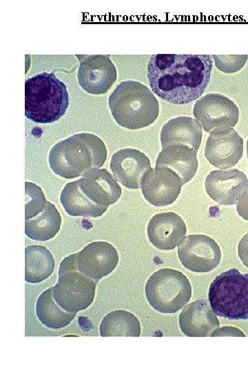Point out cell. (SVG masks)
<instances>
[{
  "instance_id": "cb8c5ba5",
  "label": "cell",
  "mask_w": 248,
  "mask_h": 373,
  "mask_svg": "<svg viewBox=\"0 0 248 373\" xmlns=\"http://www.w3.org/2000/svg\"><path fill=\"white\" fill-rule=\"evenodd\" d=\"M36 312L43 325L54 329L68 325L76 314L65 310L56 302L53 296V287L47 289L39 296Z\"/></svg>"
},
{
  "instance_id": "6da1fadb",
  "label": "cell",
  "mask_w": 248,
  "mask_h": 373,
  "mask_svg": "<svg viewBox=\"0 0 248 373\" xmlns=\"http://www.w3.org/2000/svg\"><path fill=\"white\" fill-rule=\"evenodd\" d=\"M213 67L210 55L156 54L147 64L149 86L158 97L174 104H186L205 91Z\"/></svg>"
},
{
  "instance_id": "2e32d148",
  "label": "cell",
  "mask_w": 248,
  "mask_h": 373,
  "mask_svg": "<svg viewBox=\"0 0 248 373\" xmlns=\"http://www.w3.org/2000/svg\"><path fill=\"white\" fill-rule=\"evenodd\" d=\"M147 232L150 242L161 250L174 249L187 233L185 222L174 212L154 215L149 220Z\"/></svg>"
},
{
  "instance_id": "7402d4cb",
  "label": "cell",
  "mask_w": 248,
  "mask_h": 373,
  "mask_svg": "<svg viewBox=\"0 0 248 373\" xmlns=\"http://www.w3.org/2000/svg\"><path fill=\"white\" fill-rule=\"evenodd\" d=\"M61 224L59 211L52 203L48 202L43 210L25 220V233L32 240L44 242L56 235Z\"/></svg>"
},
{
  "instance_id": "7c38bea8",
  "label": "cell",
  "mask_w": 248,
  "mask_h": 373,
  "mask_svg": "<svg viewBox=\"0 0 248 373\" xmlns=\"http://www.w3.org/2000/svg\"><path fill=\"white\" fill-rule=\"evenodd\" d=\"M243 154V139L232 127L216 128L210 132L205 156L211 164L219 169L235 166Z\"/></svg>"
},
{
  "instance_id": "ba28073f",
  "label": "cell",
  "mask_w": 248,
  "mask_h": 373,
  "mask_svg": "<svg viewBox=\"0 0 248 373\" xmlns=\"http://www.w3.org/2000/svg\"><path fill=\"white\" fill-rule=\"evenodd\" d=\"M178 256L187 269L205 273L218 267L221 251L217 242L209 236L193 234L181 240L178 247Z\"/></svg>"
},
{
  "instance_id": "9c48e42d",
  "label": "cell",
  "mask_w": 248,
  "mask_h": 373,
  "mask_svg": "<svg viewBox=\"0 0 248 373\" xmlns=\"http://www.w3.org/2000/svg\"><path fill=\"white\" fill-rule=\"evenodd\" d=\"M193 115L203 129L210 133L216 128L236 126L239 109L229 97L219 93H209L196 101Z\"/></svg>"
},
{
  "instance_id": "44dd1931",
  "label": "cell",
  "mask_w": 248,
  "mask_h": 373,
  "mask_svg": "<svg viewBox=\"0 0 248 373\" xmlns=\"http://www.w3.org/2000/svg\"><path fill=\"white\" fill-rule=\"evenodd\" d=\"M60 200L65 211L72 216L97 218L108 208L94 203L83 193L80 179L66 184L61 193Z\"/></svg>"
},
{
  "instance_id": "ac0fdd59",
  "label": "cell",
  "mask_w": 248,
  "mask_h": 373,
  "mask_svg": "<svg viewBox=\"0 0 248 373\" xmlns=\"http://www.w3.org/2000/svg\"><path fill=\"white\" fill-rule=\"evenodd\" d=\"M83 193L94 203L108 207L116 203L121 195L116 180L105 169H94L80 179Z\"/></svg>"
},
{
  "instance_id": "4fadbf2b",
  "label": "cell",
  "mask_w": 248,
  "mask_h": 373,
  "mask_svg": "<svg viewBox=\"0 0 248 373\" xmlns=\"http://www.w3.org/2000/svg\"><path fill=\"white\" fill-rule=\"evenodd\" d=\"M205 190L219 204H236L248 190L245 174L236 169L215 170L206 178Z\"/></svg>"
},
{
  "instance_id": "f1b7e54d",
  "label": "cell",
  "mask_w": 248,
  "mask_h": 373,
  "mask_svg": "<svg viewBox=\"0 0 248 373\" xmlns=\"http://www.w3.org/2000/svg\"><path fill=\"white\" fill-rule=\"evenodd\" d=\"M238 253L242 264L248 268V233L240 239Z\"/></svg>"
},
{
  "instance_id": "484cf974",
  "label": "cell",
  "mask_w": 248,
  "mask_h": 373,
  "mask_svg": "<svg viewBox=\"0 0 248 373\" xmlns=\"http://www.w3.org/2000/svg\"><path fill=\"white\" fill-rule=\"evenodd\" d=\"M25 220L34 216L45 209L48 201L40 186L34 183L25 182Z\"/></svg>"
},
{
  "instance_id": "8fae6325",
  "label": "cell",
  "mask_w": 248,
  "mask_h": 373,
  "mask_svg": "<svg viewBox=\"0 0 248 373\" xmlns=\"http://www.w3.org/2000/svg\"><path fill=\"white\" fill-rule=\"evenodd\" d=\"M183 185L182 179L174 171L166 166H156L146 172L141 188L144 198L151 204L163 207L177 199Z\"/></svg>"
},
{
  "instance_id": "d4e9b609",
  "label": "cell",
  "mask_w": 248,
  "mask_h": 373,
  "mask_svg": "<svg viewBox=\"0 0 248 373\" xmlns=\"http://www.w3.org/2000/svg\"><path fill=\"white\" fill-rule=\"evenodd\" d=\"M100 335L108 336H134L141 334L138 319L131 312L115 310L105 316L99 327Z\"/></svg>"
},
{
  "instance_id": "30bf717a",
  "label": "cell",
  "mask_w": 248,
  "mask_h": 373,
  "mask_svg": "<svg viewBox=\"0 0 248 373\" xmlns=\"http://www.w3.org/2000/svg\"><path fill=\"white\" fill-rule=\"evenodd\" d=\"M78 82L87 93H106L116 80V68L107 55H78Z\"/></svg>"
},
{
  "instance_id": "603a6c76",
  "label": "cell",
  "mask_w": 248,
  "mask_h": 373,
  "mask_svg": "<svg viewBox=\"0 0 248 373\" xmlns=\"http://www.w3.org/2000/svg\"><path fill=\"white\" fill-rule=\"evenodd\" d=\"M55 262L50 251L41 245L28 246L25 249V280L39 283L54 271Z\"/></svg>"
},
{
  "instance_id": "4dcf8cb0",
  "label": "cell",
  "mask_w": 248,
  "mask_h": 373,
  "mask_svg": "<svg viewBox=\"0 0 248 373\" xmlns=\"http://www.w3.org/2000/svg\"><path fill=\"white\" fill-rule=\"evenodd\" d=\"M246 148H247V158H248V140L247 141Z\"/></svg>"
},
{
  "instance_id": "f546056e",
  "label": "cell",
  "mask_w": 248,
  "mask_h": 373,
  "mask_svg": "<svg viewBox=\"0 0 248 373\" xmlns=\"http://www.w3.org/2000/svg\"><path fill=\"white\" fill-rule=\"evenodd\" d=\"M236 210L240 217L248 221V190L237 203Z\"/></svg>"
},
{
  "instance_id": "5bb4252c",
  "label": "cell",
  "mask_w": 248,
  "mask_h": 373,
  "mask_svg": "<svg viewBox=\"0 0 248 373\" xmlns=\"http://www.w3.org/2000/svg\"><path fill=\"white\" fill-rule=\"evenodd\" d=\"M80 271L99 281L110 274L116 267L118 254L116 248L105 241L92 242L76 253Z\"/></svg>"
},
{
  "instance_id": "d6986e66",
  "label": "cell",
  "mask_w": 248,
  "mask_h": 373,
  "mask_svg": "<svg viewBox=\"0 0 248 373\" xmlns=\"http://www.w3.org/2000/svg\"><path fill=\"white\" fill-rule=\"evenodd\" d=\"M202 127L197 119L180 116L169 119L161 131L162 148L172 144H184L198 151L202 140Z\"/></svg>"
},
{
  "instance_id": "3957f363",
  "label": "cell",
  "mask_w": 248,
  "mask_h": 373,
  "mask_svg": "<svg viewBox=\"0 0 248 373\" xmlns=\"http://www.w3.org/2000/svg\"><path fill=\"white\" fill-rule=\"evenodd\" d=\"M108 106L116 123L130 130L149 126L159 115V104L154 93L134 80L119 83L108 98Z\"/></svg>"
},
{
  "instance_id": "4316f807",
  "label": "cell",
  "mask_w": 248,
  "mask_h": 373,
  "mask_svg": "<svg viewBox=\"0 0 248 373\" xmlns=\"http://www.w3.org/2000/svg\"><path fill=\"white\" fill-rule=\"evenodd\" d=\"M211 57L214 59L216 67L225 73L238 72L245 66L248 58L247 55H213Z\"/></svg>"
},
{
  "instance_id": "5b68a950",
  "label": "cell",
  "mask_w": 248,
  "mask_h": 373,
  "mask_svg": "<svg viewBox=\"0 0 248 373\" xmlns=\"http://www.w3.org/2000/svg\"><path fill=\"white\" fill-rule=\"evenodd\" d=\"M213 312L229 320L248 319V274L231 269L218 275L209 288Z\"/></svg>"
},
{
  "instance_id": "e0dca14e",
  "label": "cell",
  "mask_w": 248,
  "mask_h": 373,
  "mask_svg": "<svg viewBox=\"0 0 248 373\" xmlns=\"http://www.w3.org/2000/svg\"><path fill=\"white\" fill-rule=\"evenodd\" d=\"M178 323L182 332L190 337H205L220 326L216 314L206 299H197L180 312Z\"/></svg>"
},
{
  "instance_id": "ffe728a7",
  "label": "cell",
  "mask_w": 248,
  "mask_h": 373,
  "mask_svg": "<svg viewBox=\"0 0 248 373\" xmlns=\"http://www.w3.org/2000/svg\"><path fill=\"white\" fill-rule=\"evenodd\" d=\"M197 152L184 144H172L162 149L156 166H163L174 171L182 179L183 184L190 181L198 169Z\"/></svg>"
},
{
  "instance_id": "83f0119b",
  "label": "cell",
  "mask_w": 248,
  "mask_h": 373,
  "mask_svg": "<svg viewBox=\"0 0 248 373\" xmlns=\"http://www.w3.org/2000/svg\"><path fill=\"white\" fill-rule=\"evenodd\" d=\"M246 336L245 334L239 329L234 327H223L216 329L210 336Z\"/></svg>"
},
{
  "instance_id": "8992f818",
  "label": "cell",
  "mask_w": 248,
  "mask_h": 373,
  "mask_svg": "<svg viewBox=\"0 0 248 373\" xmlns=\"http://www.w3.org/2000/svg\"><path fill=\"white\" fill-rule=\"evenodd\" d=\"M98 282L79 271L76 254H71L59 265L58 282L53 287L54 298L65 310L77 313L92 303Z\"/></svg>"
},
{
  "instance_id": "277c9868",
  "label": "cell",
  "mask_w": 248,
  "mask_h": 373,
  "mask_svg": "<svg viewBox=\"0 0 248 373\" xmlns=\"http://www.w3.org/2000/svg\"><path fill=\"white\" fill-rule=\"evenodd\" d=\"M69 106L66 85L53 73H42L25 82V115L36 123L48 124L63 117Z\"/></svg>"
},
{
  "instance_id": "52a82bcc",
  "label": "cell",
  "mask_w": 248,
  "mask_h": 373,
  "mask_svg": "<svg viewBox=\"0 0 248 373\" xmlns=\"http://www.w3.org/2000/svg\"><path fill=\"white\" fill-rule=\"evenodd\" d=\"M149 305L163 314H174L190 300L192 287L187 278L180 271L165 268L152 274L145 287Z\"/></svg>"
},
{
  "instance_id": "9a60e30c",
  "label": "cell",
  "mask_w": 248,
  "mask_h": 373,
  "mask_svg": "<svg viewBox=\"0 0 248 373\" xmlns=\"http://www.w3.org/2000/svg\"><path fill=\"white\" fill-rule=\"evenodd\" d=\"M110 167L116 181L130 189H140L145 174L152 168L149 157L132 148L114 153Z\"/></svg>"
},
{
  "instance_id": "7a4b0ae2",
  "label": "cell",
  "mask_w": 248,
  "mask_h": 373,
  "mask_svg": "<svg viewBox=\"0 0 248 373\" xmlns=\"http://www.w3.org/2000/svg\"><path fill=\"white\" fill-rule=\"evenodd\" d=\"M107 159V149L97 135L74 134L54 145L49 153L51 169L56 175L72 179L101 167Z\"/></svg>"
}]
</instances>
